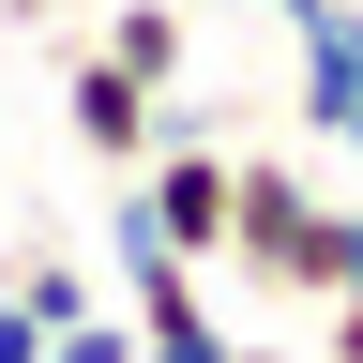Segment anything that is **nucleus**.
Wrapping results in <instances>:
<instances>
[{"mask_svg":"<svg viewBox=\"0 0 363 363\" xmlns=\"http://www.w3.org/2000/svg\"><path fill=\"white\" fill-rule=\"evenodd\" d=\"M197 16H212V0H197Z\"/></svg>","mask_w":363,"mask_h":363,"instance_id":"8","label":"nucleus"},{"mask_svg":"<svg viewBox=\"0 0 363 363\" xmlns=\"http://www.w3.org/2000/svg\"><path fill=\"white\" fill-rule=\"evenodd\" d=\"M16 303L45 318V333H76V318H91V257H30V272H16Z\"/></svg>","mask_w":363,"mask_h":363,"instance_id":"5","label":"nucleus"},{"mask_svg":"<svg viewBox=\"0 0 363 363\" xmlns=\"http://www.w3.org/2000/svg\"><path fill=\"white\" fill-rule=\"evenodd\" d=\"M121 182H136V212H152L182 257H227V182H242V152H227V136L182 106V91H167V136H152Z\"/></svg>","mask_w":363,"mask_h":363,"instance_id":"2","label":"nucleus"},{"mask_svg":"<svg viewBox=\"0 0 363 363\" xmlns=\"http://www.w3.org/2000/svg\"><path fill=\"white\" fill-rule=\"evenodd\" d=\"M227 257L257 288H288V303H333L363 272V212H333L288 152H242V182H227Z\"/></svg>","mask_w":363,"mask_h":363,"instance_id":"1","label":"nucleus"},{"mask_svg":"<svg viewBox=\"0 0 363 363\" xmlns=\"http://www.w3.org/2000/svg\"><path fill=\"white\" fill-rule=\"evenodd\" d=\"M318 318H333V363H363V272H348V288L318 303Z\"/></svg>","mask_w":363,"mask_h":363,"instance_id":"6","label":"nucleus"},{"mask_svg":"<svg viewBox=\"0 0 363 363\" xmlns=\"http://www.w3.org/2000/svg\"><path fill=\"white\" fill-rule=\"evenodd\" d=\"M227 363H288V348H227Z\"/></svg>","mask_w":363,"mask_h":363,"instance_id":"7","label":"nucleus"},{"mask_svg":"<svg viewBox=\"0 0 363 363\" xmlns=\"http://www.w3.org/2000/svg\"><path fill=\"white\" fill-rule=\"evenodd\" d=\"M61 121H76V152H91V167H136V152L167 136V91H136L106 45H76V61H61Z\"/></svg>","mask_w":363,"mask_h":363,"instance_id":"3","label":"nucleus"},{"mask_svg":"<svg viewBox=\"0 0 363 363\" xmlns=\"http://www.w3.org/2000/svg\"><path fill=\"white\" fill-rule=\"evenodd\" d=\"M106 61L136 76V91H182V61H197V0H106Z\"/></svg>","mask_w":363,"mask_h":363,"instance_id":"4","label":"nucleus"}]
</instances>
